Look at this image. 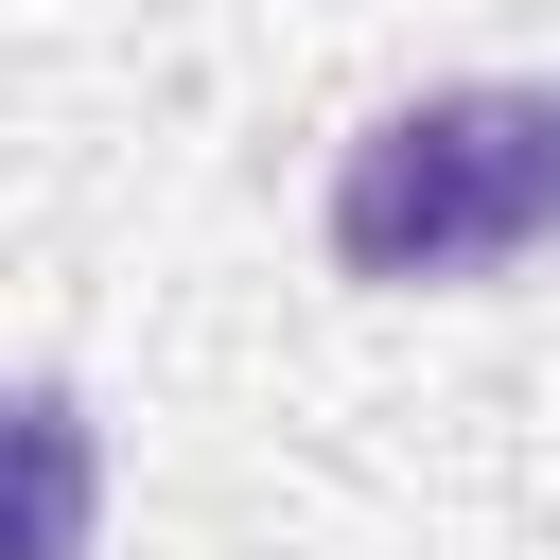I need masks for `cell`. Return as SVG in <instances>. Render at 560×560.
<instances>
[{"label": "cell", "instance_id": "1", "mask_svg": "<svg viewBox=\"0 0 560 560\" xmlns=\"http://www.w3.org/2000/svg\"><path fill=\"white\" fill-rule=\"evenodd\" d=\"M332 280L368 298H472L508 262L560 245V88L472 70V88H402L385 122H350L332 192H315Z\"/></svg>", "mask_w": 560, "mask_h": 560}]
</instances>
